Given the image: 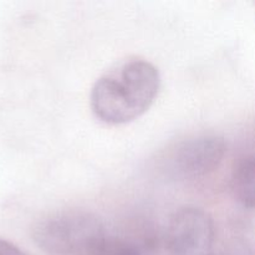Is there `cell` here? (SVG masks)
<instances>
[{"label":"cell","instance_id":"6da1fadb","mask_svg":"<svg viewBox=\"0 0 255 255\" xmlns=\"http://www.w3.org/2000/svg\"><path fill=\"white\" fill-rule=\"evenodd\" d=\"M159 87L161 75L152 62L129 59L95 82L90 96L92 112L106 124H128L152 106Z\"/></svg>","mask_w":255,"mask_h":255},{"label":"cell","instance_id":"7a4b0ae2","mask_svg":"<svg viewBox=\"0 0 255 255\" xmlns=\"http://www.w3.org/2000/svg\"><path fill=\"white\" fill-rule=\"evenodd\" d=\"M107 233L95 214L81 209L57 212L34 229V241L46 255H101Z\"/></svg>","mask_w":255,"mask_h":255},{"label":"cell","instance_id":"3957f363","mask_svg":"<svg viewBox=\"0 0 255 255\" xmlns=\"http://www.w3.org/2000/svg\"><path fill=\"white\" fill-rule=\"evenodd\" d=\"M213 242V219L203 209L183 207L169 219L166 233L169 255H209Z\"/></svg>","mask_w":255,"mask_h":255},{"label":"cell","instance_id":"277c9868","mask_svg":"<svg viewBox=\"0 0 255 255\" xmlns=\"http://www.w3.org/2000/svg\"><path fill=\"white\" fill-rule=\"evenodd\" d=\"M223 137L203 134L186 139L174 147L169 157V167L178 177L201 179L219 168L227 153Z\"/></svg>","mask_w":255,"mask_h":255},{"label":"cell","instance_id":"5b68a950","mask_svg":"<svg viewBox=\"0 0 255 255\" xmlns=\"http://www.w3.org/2000/svg\"><path fill=\"white\" fill-rule=\"evenodd\" d=\"M231 188L238 203H241L244 208H254L255 159L253 156H246L239 159L232 173Z\"/></svg>","mask_w":255,"mask_h":255},{"label":"cell","instance_id":"8992f818","mask_svg":"<svg viewBox=\"0 0 255 255\" xmlns=\"http://www.w3.org/2000/svg\"><path fill=\"white\" fill-rule=\"evenodd\" d=\"M101 255H142V249L134 242L107 234Z\"/></svg>","mask_w":255,"mask_h":255},{"label":"cell","instance_id":"52a82bcc","mask_svg":"<svg viewBox=\"0 0 255 255\" xmlns=\"http://www.w3.org/2000/svg\"><path fill=\"white\" fill-rule=\"evenodd\" d=\"M0 255H27L10 242L0 238Z\"/></svg>","mask_w":255,"mask_h":255},{"label":"cell","instance_id":"ba28073f","mask_svg":"<svg viewBox=\"0 0 255 255\" xmlns=\"http://www.w3.org/2000/svg\"><path fill=\"white\" fill-rule=\"evenodd\" d=\"M209 255H216V254H213V253H212V254H209Z\"/></svg>","mask_w":255,"mask_h":255}]
</instances>
